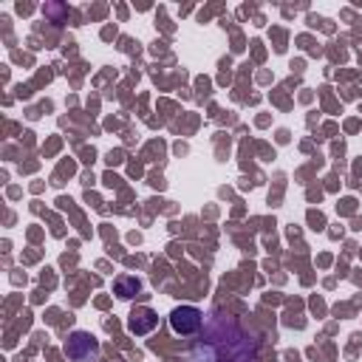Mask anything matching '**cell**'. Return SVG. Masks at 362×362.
<instances>
[{"mask_svg":"<svg viewBox=\"0 0 362 362\" xmlns=\"http://www.w3.org/2000/svg\"><path fill=\"white\" fill-rule=\"evenodd\" d=\"M257 334L238 317L218 311L204 322V337L189 351V362H255Z\"/></svg>","mask_w":362,"mask_h":362,"instance_id":"cell-1","label":"cell"},{"mask_svg":"<svg viewBox=\"0 0 362 362\" xmlns=\"http://www.w3.org/2000/svg\"><path fill=\"white\" fill-rule=\"evenodd\" d=\"M170 328L178 337H192L204 328V311L195 305H178L170 311Z\"/></svg>","mask_w":362,"mask_h":362,"instance_id":"cell-2","label":"cell"},{"mask_svg":"<svg viewBox=\"0 0 362 362\" xmlns=\"http://www.w3.org/2000/svg\"><path fill=\"white\" fill-rule=\"evenodd\" d=\"M65 356L71 362H96L99 356V342L88 331H74L65 342Z\"/></svg>","mask_w":362,"mask_h":362,"instance_id":"cell-3","label":"cell"},{"mask_svg":"<svg viewBox=\"0 0 362 362\" xmlns=\"http://www.w3.org/2000/svg\"><path fill=\"white\" fill-rule=\"evenodd\" d=\"M156 325H158V314L150 305H139L130 311V320H127L130 334H150Z\"/></svg>","mask_w":362,"mask_h":362,"instance_id":"cell-4","label":"cell"},{"mask_svg":"<svg viewBox=\"0 0 362 362\" xmlns=\"http://www.w3.org/2000/svg\"><path fill=\"white\" fill-rule=\"evenodd\" d=\"M139 288H141V283H139L136 277H127V274L116 277V283H113V291H116L122 300H130V297H133Z\"/></svg>","mask_w":362,"mask_h":362,"instance_id":"cell-5","label":"cell"},{"mask_svg":"<svg viewBox=\"0 0 362 362\" xmlns=\"http://www.w3.org/2000/svg\"><path fill=\"white\" fill-rule=\"evenodd\" d=\"M42 11H45V14H51V17H54V23H62V20H65V14H68V8H65L62 3H54V6H45Z\"/></svg>","mask_w":362,"mask_h":362,"instance_id":"cell-6","label":"cell"}]
</instances>
